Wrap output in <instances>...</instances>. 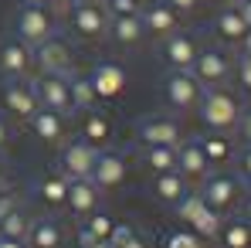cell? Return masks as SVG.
I'll return each instance as SVG.
<instances>
[{
  "label": "cell",
  "instance_id": "6da1fadb",
  "mask_svg": "<svg viewBox=\"0 0 251 248\" xmlns=\"http://www.w3.org/2000/svg\"><path fill=\"white\" fill-rule=\"evenodd\" d=\"M241 99L238 92H231L227 85H214V88H204L201 102H197V116L201 123L207 126V133H231L238 119H241Z\"/></svg>",
  "mask_w": 251,
  "mask_h": 248
},
{
  "label": "cell",
  "instance_id": "7a4b0ae2",
  "mask_svg": "<svg viewBox=\"0 0 251 248\" xmlns=\"http://www.w3.org/2000/svg\"><path fill=\"white\" fill-rule=\"evenodd\" d=\"M176 207V218L197 235V238H204V242H217V231H221V221H224V214H217L214 207L204 204V197L197 194V191H190Z\"/></svg>",
  "mask_w": 251,
  "mask_h": 248
},
{
  "label": "cell",
  "instance_id": "3957f363",
  "mask_svg": "<svg viewBox=\"0 0 251 248\" xmlns=\"http://www.w3.org/2000/svg\"><path fill=\"white\" fill-rule=\"evenodd\" d=\"M14 28H17V38L24 44H41L51 34H58V17L51 7H34V3H21L17 7V17H14Z\"/></svg>",
  "mask_w": 251,
  "mask_h": 248
},
{
  "label": "cell",
  "instance_id": "277c9868",
  "mask_svg": "<svg viewBox=\"0 0 251 248\" xmlns=\"http://www.w3.org/2000/svg\"><path fill=\"white\" fill-rule=\"evenodd\" d=\"M241 177H234V173H224V170H210L207 177L201 180V187H197V194L204 197V204L214 207L217 214H227L231 207L241 201Z\"/></svg>",
  "mask_w": 251,
  "mask_h": 248
},
{
  "label": "cell",
  "instance_id": "5b68a950",
  "mask_svg": "<svg viewBox=\"0 0 251 248\" xmlns=\"http://www.w3.org/2000/svg\"><path fill=\"white\" fill-rule=\"evenodd\" d=\"M68 28L82 41H102L109 34V14H105V7L99 0L68 3Z\"/></svg>",
  "mask_w": 251,
  "mask_h": 248
},
{
  "label": "cell",
  "instance_id": "8992f818",
  "mask_svg": "<svg viewBox=\"0 0 251 248\" xmlns=\"http://www.w3.org/2000/svg\"><path fill=\"white\" fill-rule=\"evenodd\" d=\"M31 55H34V65L41 75H72L75 72V48L61 34H51L48 41L34 44Z\"/></svg>",
  "mask_w": 251,
  "mask_h": 248
},
{
  "label": "cell",
  "instance_id": "52a82bcc",
  "mask_svg": "<svg viewBox=\"0 0 251 248\" xmlns=\"http://www.w3.org/2000/svg\"><path fill=\"white\" fill-rule=\"evenodd\" d=\"M201 95H204V85L194 79V72H170L163 79V99H167V106L173 112L197 109Z\"/></svg>",
  "mask_w": 251,
  "mask_h": 248
},
{
  "label": "cell",
  "instance_id": "ba28073f",
  "mask_svg": "<svg viewBox=\"0 0 251 248\" xmlns=\"http://www.w3.org/2000/svg\"><path fill=\"white\" fill-rule=\"evenodd\" d=\"M194 79L204 85V88H214V85H227V79L234 75V58L224 51V48H207L197 55L194 61Z\"/></svg>",
  "mask_w": 251,
  "mask_h": 248
},
{
  "label": "cell",
  "instance_id": "9c48e42d",
  "mask_svg": "<svg viewBox=\"0 0 251 248\" xmlns=\"http://www.w3.org/2000/svg\"><path fill=\"white\" fill-rule=\"evenodd\" d=\"M31 88H34L41 109H51V112H58V116H75L68 75H38V79L31 82Z\"/></svg>",
  "mask_w": 251,
  "mask_h": 248
},
{
  "label": "cell",
  "instance_id": "30bf717a",
  "mask_svg": "<svg viewBox=\"0 0 251 248\" xmlns=\"http://www.w3.org/2000/svg\"><path fill=\"white\" fill-rule=\"evenodd\" d=\"M136 136H139V146H180L183 129L176 123V116L156 112V116H146L136 126Z\"/></svg>",
  "mask_w": 251,
  "mask_h": 248
},
{
  "label": "cell",
  "instance_id": "8fae6325",
  "mask_svg": "<svg viewBox=\"0 0 251 248\" xmlns=\"http://www.w3.org/2000/svg\"><path fill=\"white\" fill-rule=\"evenodd\" d=\"M95 157H99V150H95L92 143H85L82 136H78V139H65V143H61V153H58V170H61V177H68V180L88 177Z\"/></svg>",
  "mask_w": 251,
  "mask_h": 248
},
{
  "label": "cell",
  "instance_id": "7c38bea8",
  "mask_svg": "<svg viewBox=\"0 0 251 248\" xmlns=\"http://www.w3.org/2000/svg\"><path fill=\"white\" fill-rule=\"evenodd\" d=\"M197 55H201V44L187 31H173L170 38H163L160 58H163V65H167L170 72H190L194 61H197Z\"/></svg>",
  "mask_w": 251,
  "mask_h": 248
},
{
  "label": "cell",
  "instance_id": "4fadbf2b",
  "mask_svg": "<svg viewBox=\"0 0 251 248\" xmlns=\"http://www.w3.org/2000/svg\"><path fill=\"white\" fill-rule=\"evenodd\" d=\"M126 170H129L126 153H119V150H99L95 164L88 170V180H92L99 191H116L126 180Z\"/></svg>",
  "mask_w": 251,
  "mask_h": 248
},
{
  "label": "cell",
  "instance_id": "5bb4252c",
  "mask_svg": "<svg viewBox=\"0 0 251 248\" xmlns=\"http://www.w3.org/2000/svg\"><path fill=\"white\" fill-rule=\"evenodd\" d=\"M0 99H3V109H7L10 116L24 119V123H27V119L34 116V109H38V95H34V88L24 82V79H3Z\"/></svg>",
  "mask_w": 251,
  "mask_h": 248
},
{
  "label": "cell",
  "instance_id": "9a60e30c",
  "mask_svg": "<svg viewBox=\"0 0 251 248\" xmlns=\"http://www.w3.org/2000/svg\"><path fill=\"white\" fill-rule=\"evenodd\" d=\"M31 65H34L31 44H24L17 34L0 41V75L3 79H27Z\"/></svg>",
  "mask_w": 251,
  "mask_h": 248
},
{
  "label": "cell",
  "instance_id": "2e32d148",
  "mask_svg": "<svg viewBox=\"0 0 251 248\" xmlns=\"http://www.w3.org/2000/svg\"><path fill=\"white\" fill-rule=\"evenodd\" d=\"M92 88H95V95H99V102H112V99H119L126 92V82H129V75H126V68L119 61H99L95 68H92Z\"/></svg>",
  "mask_w": 251,
  "mask_h": 248
},
{
  "label": "cell",
  "instance_id": "e0dca14e",
  "mask_svg": "<svg viewBox=\"0 0 251 248\" xmlns=\"http://www.w3.org/2000/svg\"><path fill=\"white\" fill-rule=\"evenodd\" d=\"M210 170H214V166L207 164V153H204L201 139H197V136H194V139H180V146H176V173L187 177L190 184H201Z\"/></svg>",
  "mask_w": 251,
  "mask_h": 248
},
{
  "label": "cell",
  "instance_id": "ac0fdd59",
  "mask_svg": "<svg viewBox=\"0 0 251 248\" xmlns=\"http://www.w3.org/2000/svg\"><path fill=\"white\" fill-rule=\"evenodd\" d=\"M139 21H143V31L146 34H153V38H170L173 31H180V14L167 7L163 0H150V3H143V10H139Z\"/></svg>",
  "mask_w": 251,
  "mask_h": 248
},
{
  "label": "cell",
  "instance_id": "d6986e66",
  "mask_svg": "<svg viewBox=\"0 0 251 248\" xmlns=\"http://www.w3.org/2000/svg\"><path fill=\"white\" fill-rule=\"evenodd\" d=\"M99 201H102V191L88 180V177H78V180H68V197H65V207L75 214V218H88L99 211Z\"/></svg>",
  "mask_w": 251,
  "mask_h": 248
},
{
  "label": "cell",
  "instance_id": "ffe728a7",
  "mask_svg": "<svg viewBox=\"0 0 251 248\" xmlns=\"http://www.w3.org/2000/svg\"><path fill=\"white\" fill-rule=\"evenodd\" d=\"M27 123H31L34 136H38L41 143H48V146H61V143H65V116H58V112L38 106Z\"/></svg>",
  "mask_w": 251,
  "mask_h": 248
},
{
  "label": "cell",
  "instance_id": "44dd1931",
  "mask_svg": "<svg viewBox=\"0 0 251 248\" xmlns=\"http://www.w3.org/2000/svg\"><path fill=\"white\" fill-rule=\"evenodd\" d=\"M190 194V180L187 177H180L176 170H167V173H156L153 177V197L160 201V204H180L183 197Z\"/></svg>",
  "mask_w": 251,
  "mask_h": 248
},
{
  "label": "cell",
  "instance_id": "7402d4cb",
  "mask_svg": "<svg viewBox=\"0 0 251 248\" xmlns=\"http://www.w3.org/2000/svg\"><path fill=\"white\" fill-rule=\"evenodd\" d=\"M82 139L85 143H92L95 150H105L109 146V139H112V119L95 106V109H88L82 119Z\"/></svg>",
  "mask_w": 251,
  "mask_h": 248
},
{
  "label": "cell",
  "instance_id": "603a6c76",
  "mask_svg": "<svg viewBox=\"0 0 251 248\" xmlns=\"http://www.w3.org/2000/svg\"><path fill=\"white\" fill-rule=\"evenodd\" d=\"M245 31H248V24H245V17L238 14V7H227V3H224V7L217 10V17H214V34L224 44H241Z\"/></svg>",
  "mask_w": 251,
  "mask_h": 248
},
{
  "label": "cell",
  "instance_id": "cb8c5ba5",
  "mask_svg": "<svg viewBox=\"0 0 251 248\" xmlns=\"http://www.w3.org/2000/svg\"><path fill=\"white\" fill-rule=\"evenodd\" d=\"M27 242H31V248H61L65 231L54 218H34L31 228H27Z\"/></svg>",
  "mask_w": 251,
  "mask_h": 248
},
{
  "label": "cell",
  "instance_id": "d4e9b609",
  "mask_svg": "<svg viewBox=\"0 0 251 248\" xmlns=\"http://www.w3.org/2000/svg\"><path fill=\"white\" fill-rule=\"evenodd\" d=\"M38 197H41L48 207H65V197H68V177H61L58 170L51 173H41L38 184H34Z\"/></svg>",
  "mask_w": 251,
  "mask_h": 248
},
{
  "label": "cell",
  "instance_id": "484cf974",
  "mask_svg": "<svg viewBox=\"0 0 251 248\" xmlns=\"http://www.w3.org/2000/svg\"><path fill=\"white\" fill-rule=\"evenodd\" d=\"M109 38L119 44V48H132V44H139L143 38H146L139 14H136V17H109Z\"/></svg>",
  "mask_w": 251,
  "mask_h": 248
},
{
  "label": "cell",
  "instance_id": "4316f807",
  "mask_svg": "<svg viewBox=\"0 0 251 248\" xmlns=\"http://www.w3.org/2000/svg\"><path fill=\"white\" fill-rule=\"evenodd\" d=\"M221 248H251V228L245 218H224L217 231Z\"/></svg>",
  "mask_w": 251,
  "mask_h": 248
},
{
  "label": "cell",
  "instance_id": "83f0119b",
  "mask_svg": "<svg viewBox=\"0 0 251 248\" xmlns=\"http://www.w3.org/2000/svg\"><path fill=\"white\" fill-rule=\"evenodd\" d=\"M27 228H31V218H27V211L21 207V201L10 207L7 214H0V238L27 242Z\"/></svg>",
  "mask_w": 251,
  "mask_h": 248
},
{
  "label": "cell",
  "instance_id": "f1b7e54d",
  "mask_svg": "<svg viewBox=\"0 0 251 248\" xmlns=\"http://www.w3.org/2000/svg\"><path fill=\"white\" fill-rule=\"evenodd\" d=\"M139 164L146 166L153 177L167 173V170H176V146H143L139 150Z\"/></svg>",
  "mask_w": 251,
  "mask_h": 248
},
{
  "label": "cell",
  "instance_id": "f546056e",
  "mask_svg": "<svg viewBox=\"0 0 251 248\" xmlns=\"http://www.w3.org/2000/svg\"><path fill=\"white\" fill-rule=\"evenodd\" d=\"M197 139H201V146H204V153H207L210 166H221V164H227V160L234 157V143H231L227 133H207V136H197Z\"/></svg>",
  "mask_w": 251,
  "mask_h": 248
},
{
  "label": "cell",
  "instance_id": "4dcf8cb0",
  "mask_svg": "<svg viewBox=\"0 0 251 248\" xmlns=\"http://www.w3.org/2000/svg\"><path fill=\"white\" fill-rule=\"evenodd\" d=\"M68 88H72V109H75V112H88V109L99 106V95H95L88 75H75V72H72V75H68Z\"/></svg>",
  "mask_w": 251,
  "mask_h": 248
},
{
  "label": "cell",
  "instance_id": "1f68e13d",
  "mask_svg": "<svg viewBox=\"0 0 251 248\" xmlns=\"http://www.w3.org/2000/svg\"><path fill=\"white\" fill-rule=\"evenodd\" d=\"M82 228L95 238V242H109V235H112V228H116V221L109 218V214H102V211H95V214H88L82 221Z\"/></svg>",
  "mask_w": 251,
  "mask_h": 248
},
{
  "label": "cell",
  "instance_id": "d6a6232c",
  "mask_svg": "<svg viewBox=\"0 0 251 248\" xmlns=\"http://www.w3.org/2000/svg\"><path fill=\"white\" fill-rule=\"evenodd\" d=\"M163 248H207V242L197 238L190 228H180V231H170L163 238Z\"/></svg>",
  "mask_w": 251,
  "mask_h": 248
},
{
  "label": "cell",
  "instance_id": "836d02e7",
  "mask_svg": "<svg viewBox=\"0 0 251 248\" xmlns=\"http://www.w3.org/2000/svg\"><path fill=\"white\" fill-rule=\"evenodd\" d=\"M109 17H136L143 10V0H102Z\"/></svg>",
  "mask_w": 251,
  "mask_h": 248
},
{
  "label": "cell",
  "instance_id": "e575fe53",
  "mask_svg": "<svg viewBox=\"0 0 251 248\" xmlns=\"http://www.w3.org/2000/svg\"><path fill=\"white\" fill-rule=\"evenodd\" d=\"M234 75H238V85H241V92H248L251 95V55H238V61H234Z\"/></svg>",
  "mask_w": 251,
  "mask_h": 248
},
{
  "label": "cell",
  "instance_id": "d590c367",
  "mask_svg": "<svg viewBox=\"0 0 251 248\" xmlns=\"http://www.w3.org/2000/svg\"><path fill=\"white\" fill-rule=\"evenodd\" d=\"M234 160H238V177L248 184L251 180V143H245V146L234 153Z\"/></svg>",
  "mask_w": 251,
  "mask_h": 248
},
{
  "label": "cell",
  "instance_id": "8d00e7d4",
  "mask_svg": "<svg viewBox=\"0 0 251 248\" xmlns=\"http://www.w3.org/2000/svg\"><path fill=\"white\" fill-rule=\"evenodd\" d=\"M238 136H241V143H251V109H241V119H238Z\"/></svg>",
  "mask_w": 251,
  "mask_h": 248
},
{
  "label": "cell",
  "instance_id": "74e56055",
  "mask_svg": "<svg viewBox=\"0 0 251 248\" xmlns=\"http://www.w3.org/2000/svg\"><path fill=\"white\" fill-rule=\"evenodd\" d=\"M132 231H136L132 224H116V228H112V235H109V245H112V248H119V245L126 242V238L132 235Z\"/></svg>",
  "mask_w": 251,
  "mask_h": 248
},
{
  "label": "cell",
  "instance_id": "f35d334b",
  "mask_svg": "<svg viewBox=\"0 0 251 248\" xmlns=\"http://www.w3.org/2000/svg\"><path fill=\"white\" fill-rule=\"evenodd\" d=\"M167 7H173L176 14H190V10H197V3L201 0H163Z\"/></svg>",
  "mask_w": 251,
  "mask_h": 248
},
{
  "label": "cell",
  "instance_id": "ab89813d",
  "mask_svg": "<svg viewBox=\"0 0 251 248\" xmlns=\"http://www.w3.org/2000/svg\"><path fill=\"white\" fill-rule=\"evenodd\" d=\"M119 248H150V238H146L143 231H132V235H129Z\"/></svg>",
  "mask_w": 251,
  "mask_h": 248
},
{
  "label": "cell",
  "instance_id": "60d3db41",
  "mask_svg": "<svg viewBox=\"0 0 251 248\" xmlns=\"http://www.w3.org/2000/svg\"><path fill=\"white\" fill-rule=\"evenodd\" d=\"M7 139H10V126H7V119H3V112H0V150L7 146Z\"/></svg>",
  "mask_w": 251,
  "mask_h": 248
},
{
  "label": "cell",
  "instance_id": "b9f144b4",
  "mask_svg": "<svg viewBox=\"0 0 251 248\" xmlns=\"http://www.w3.org/2000/svg\"><path fill=\"white\" fill-rule=\"evenodd\" d=\"M238 14L245 17V24L251 28V0H245V3H238Z\"/></svg>",
  "mask_w": 251,
  "mask_h": 248
},
{
  "label": "cell",
  "instance_id": "7bdbcfd3",
  "mask_svg": "<svg viewBox=\"0 0 251 248\" xmlns=\"http://www.w3.org/2000/svg\"><path fill=\"white\" fill-rule=\"evenodd\" d=\"M238 48H241L245 55H251V28L245 31V38H241V44H238Z\"/></svg>",
  "mask_w": 251,
  "mask_h": 248
},
{
  "label": "cell",
  "instance_id": "ee69618b",
  "mask_svg": "<svg viewBox=\"0 0 251 248\" xmlns=\"http://www.w3.org/2000/svg\"><path fill=\"white\" fill-rule=\"evenodd\" d=\"M0 248H27L24 242H10V238H0Z\"/></svg>",
  "mask_w": 251,
  "mask_h": 248
},
{
  "label": "cell",
  "instance_id": "f6af8a7d",
  "mask_svg": "<svg viewBox=\"0 0 251 248\" xmlns=\"http://www.w3.org/2000/svg\"><path fill=\"white\" fill-rule=\"evenodd\" d=\"M21 3H34V7H51L54 0H21Z\"/></svg>",
  "mask_w": 251,
  "mask_h": 248
},
{
  "label": "cell",
  "instance_id": "bcb514c9",
  "mask_svg": "<svg viewBox=\"0 0 251 248\" xmlns=\"http://www.w3.org/2000/svg\"><path fill=\"white\" fill-rule=\"evenodd\" d=\"M3 194H10V187H7V184L0 180V197H3Z\"/></svg>",
  "mask_w": 251,
  "mask_h": 248
},
{
  "label": "cell",
  "instance_id": "7dc6e473",
  "mask_svg": "<svg viewBox=\"0 0 251 248\" xmlns=\"http://www.w3.org/2000/svg\"><path fill=\"white\" fill-rule=\"evenodd\" d=\"M88 248H112L109 242H99V245H88Z\"/></svg>",
  "mask_w": 251,
  "mask_h": 248
},
{
  "label": "cell",
  "instance_id": "c3c4849f",
  "mask_svg": "<svg viewBox=\"0 0 251 248\" xmlns=\"http://www.w3.org/2000/svg\"><path fill=\"white\" fill-rule=\"evenodd\" d=\"M224 3H227V7H238V3H245V0H224Z\"/></svg>",
  "mask_w": 251,
  "mask_h": 248
},
{
  "label": "cell",
  "instance_id": "681fc988",
  "mask_svg": "<svg viewBox=\"0 0 251 248\" xmlns=\"http://www.w3.org/2000/svg\"><path fill=\"white\" fill-rule=\"evenodd\" d=\"M245 221H248V228H251V207H248V214H245Z\"/></svg>",
  "mask_w": 251,
  "mask_h": 248
},
{
  "label": "cell",
  "instance_id": "f907efd6",
  "mask_svg": "<svg viewBox=\"0 0 251 248\" xmlns=\"http://www.w3.org/2000/svg\"><path fill=\"white\" fill-rule=\"evenodd\" d=\"M248 201H251V180H248Z\"/></svg>",
  "mask_w": 251,
  "mask_h": 248
},
{
  "label": "cell",
  "instance_id": "816d5d0a",
  "mask_svg": "<svg viewBox=\"0 0 251 248\" xmlns=\"http://www.w3.org/2000/svg\"><path fill=\"white\" fill-rule=\"evenodd\" d=\"M68 3H82V0H68Z\"/></svg>",
  "mask_w": 251,
  "mask_h": 248
},
{
  "label": "cell",
  "instance_id": "f5cc1de1",
  "mask_svg": "<svg viewBox=\"0 0 251 248\" xmlns=\"http://www.w3.org/2000/svg\"><path fill=\"white\" fill-rule=\"evenodd\" d=\"M0 170H3V160H0Z\"/></svg>",
  "mask_w": 251,
  "mask_h": 248
}]
</instances>
